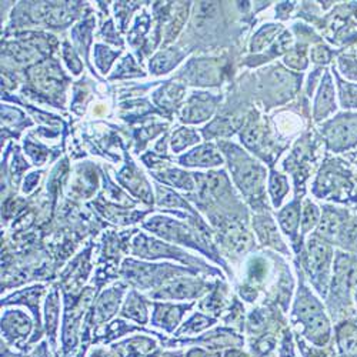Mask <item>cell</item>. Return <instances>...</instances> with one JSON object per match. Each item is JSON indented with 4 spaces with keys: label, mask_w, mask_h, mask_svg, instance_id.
Segmentation results:
<instances>
[{
    "label": "cell",
    "mask_w": 357,
    "mask_h": 357,
    "mask_svg": "<svg viewBox=\"0 0 357 357\" xmlns=\"http://www.w3.org/2000/svg\"><path fill=\"white\" fill-rule=\"evenodd\" d=\"M282 225L283 227L287 230V231H291L296 225H297V212L293 211V209H289L286 211L283 215H282Z\"/></svg>",
    "instance_id": "obj_1"
},
{
    "label": "cell",
    "mask_w": 357,
    "mask_h": 357,
    "mask_svg": "<svg viewBox=\"0 0 357 357\" xmlns=\"http://www.w3.org/2000/svg\"><path fill=\"white\" fill-rule=\"evenodd\" d=\"M316 219H317V211L314 206H307L306 211H305V227L309 229L310 226H313L316 223Z\"/></svg>",
    "instance_id": "obj_2"
},
{
    "label": "cell",
    "mask_w": 357,
    "mask_h": 357,
    "mask_svg": "<svg viewBox=\"0 0 357 357\" xmlns=\"http://www.w3.org/2000/svg\"><path fill=\"white\" fill-rule=\"evenodd\" d=\"M350 243L354 249H357V229H354L350 234Z\"/></svg>",
    "instance_id": "obj_3"
},
{
    "label": "cell",
    "mask_w": 357,
    "mask_h": 357,
    "mask_svg": "<svg viewBox=\"0 0 357 357\" xmlns=\"http://www.w3.org/2000/svg\"><path fill=\"white\" fill-rule=\"evenodd\" d=\"M227 357H246V356L242 354V353H239V351H230V353L227 354Z\"/></svg>",
    "instance_id": "obj_4"
}]
</instances>
